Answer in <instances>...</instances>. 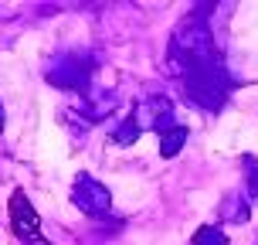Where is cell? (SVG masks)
Here are the masks:
<instances>
[{
    "label": "cell",
    "instance_id": "6da1fadb",
    "mask_svg": "<svg viewBox=\"0 0 258 245\" xmlns=\"http://www.w3.org/2000/svg\"><path fill=\"white\" fill-rule=\"evenodd\" d=\"M183 85L197 106L204 109H218L228 95V75L218 65V58H204V62H194L183 68Z\"/></svg>",
    "mask_w": 258,
    "mask_h": 245
},
{
    "label": "cell",
    "instance_id": "7a4b0ae2",
    "mask_svg": "<svg viewBox=\"0 0 258 245\" xmlns=\"http://www.w3.org/2000/svg\"><path fill=\"white\" fill-rule=\"evenodd\" d=\"M72 201H75V205L82 208L85 215H92V218L105 215V211H109V205H112V198H109V191H105V184L92 181L89 174H78V177H75Z\"/></svg>",
    "mask_w": 258,
    "mask_h": 245
},
{
    "label": "cell",
    "instance_id": "3957f363",
    "mask_svg": "<svg viewBox=\"0 0 258 245\" xmlns=\"http://www.w3.org/2000/svg\"><path fill=\"white\" fill-rule=\"evenodd\" d=\"M11 228L14 235H21V238H34L38 242L41 238V218H38V211L31 208V201H27V194L24 191H17L11 194Z\"/></svg>",
    "mask_w": 258,
    "mask_h": 245
},
{
    "label": "cell",
    "instance_id": "277c9868",
    "mask_svg": "<svg viewBox=\"0 0 258 245\" xmlns=\"http://www.w3.org/2000/svg\"><path fill=\"white\" fill-rule=\"evenodd\" d=\"M136 126H153V129H173V106H170V99H163V95H156V99H146V103L140 106V113H136Z\"/></svg>",
    "mask_w": 258,
    "mask_h": 245
},
{
    "label": "cell",
    "instance_id": "5b68a950",
    "mask_svg": "<svg viewBox=\"0 0 258 245\" xmlns=\"http://www.w3.org/2000/svg\"><path fill=\"white\" fill-rule=\"evenodd\" d=\"M183 143H187V129H183V126H173V129H167V133H163V140H160V154H163V157H173Z\"/></svg>",
    "mask_w": 258,
    "mask_h": 245
},
{
    "label": "cell",
    "instance_id": "8992f818",
    "mask_svg": "<svg viewBox=\"0 0 258 245\" xmlns=\"http://www.w3.org/2000/svg\"><path fill=\"white\" fill-rule=\"evenodd\" d=\"M194 245H228V238H224V232H221V228L207 225V228H201V232L194 235Z\"/></svg>",
    "mask_w": 258,
    "mask_h": 245
},
{
    "label": "cell",
    "instance_id": "52a82bcc",
    "mask_svg": "<svg viewBox=\"0 0 258 245\" xmlns=\"http://www.w3.org/2000/svg\"><path fill=\"white\" fill-rule=\"evenodd\" d=\"M224 218L228 221H248V208L241 201H228L224 205Z\"/></svg>",
    "mask_w": 258,
    "mask_h": 245
},
{
    "label": "cell",
    "instance_id": "ba28073f",
    "mask_svg": "<svg viewBox=\"0 0 258 245\" xmlns=\"http://www.w3.org/2000/svg\"><path fill=\"white\" fill-rule=\"evenodd\" d=\"M136 136H140V126H136V119H129V123H122V126H119L116 143H133Z\"/></svg>",
    "mask_w": 258,
    "mask_h": 245
},
{
    "label": "cell",
    "instance_id": "9c48e42d",
    "mask_svg": "<svg viewBox=\"0 0 258 245\" xmlns=\"http://www.w3.org/2000/svg\"><path fill=\"white\" fill-rule=\"evenodd\" d=\"M248 194H251V201H258V167H251V177H248Z\"/></svg>",
    "mask_w": 258,
    "mask_h": 245
},
{
    "label": "cell",
    "instance_id": "30bf717a",
    "mask_svg": "<svg viewBox=\"0 0 258 245\" xmlns=\"http://www.w3.org/2000/svg\"><path fill=\"white\" fill-rule=\"evenodd\" d=\"M0 126H4V113H0Z\"/></svg>",
    "mask_w": 258,
    "mask_h": 245
}]
</instances>
